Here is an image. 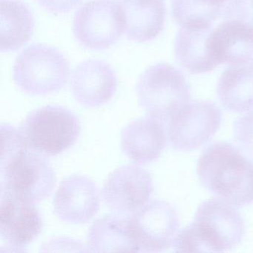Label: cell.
<instances>
[{
	"label": "cell",
	"instance_id": "cell-1",
	"mask_svg": "<svg viewBox=\"0 0 253 253\" xmlns=\"http://www.w3.org/2000/svg\"><path fill=\"white\" fill-rule=\"evenodd\" d=\"M197 173L217 199L235 207L253 202V161L233 145L209 146L198 160Z\"/></svg>",
	"mask_w": 253,
	"mask_h": 253
},
{
	"label": "cell",
	"instance_id": "cell-2",
	"mask_svg": "<svg viewBox=\"0 0 253 253\" xmlns=\"http://www.w3.org/2000/svg\"><path fill=\"white\" fill-rule=\"evenodd\" d=\"M244 235L245 224L239 211L214 198L200 204L193 222L177 232L171 248L181 253H220L235 248Z\"/></svg>",
	"mask_w": 253,
	"mask_h": 253
},
{
	"label": "cell",
	"instance_id": "cell-3",
	"mask_svg": "<svg viewBox=\"0 0 253 253\" xmlns=\"http://www.w3.org/2000/svg\"><path fill=\"white\" fill-rule=\"evenodd\" d=\"M138 103L149 118L169 122L190 101V90L184 75L167 63L148 68L136 85Z\"/></svg>",
	"mask_w": 253,
	"mask_h": 253
},
{
	"label": "cell",
	"instance_id": "cell-4",
	"mask_svg": "<svg viewBox=\"0 0 253 253\" xmlns=\"http://www.w3.org/2000/svg\"><path fill=\"white\" fill-rule=\"evenodd\" d=\"M1 192L30 202L48 198L56 184L55 171L45 155L29 145L1 158Z\"/></svg>",
	"mask_w": 253,
	"mask_h": 253
},
{
	"label": "cell",
	"instance_id": "cell-5",
	"mask_svg": "<svg viewBox=\"0 0 253 253\" xmlns=\"http://www.w3.org/2000/svg\"><path fill=\"white\" fill-rule=\"evenodd\" d=\"M69 64L64 54L44 44H33L23 50L14 66V81L23 92L48 95L67 83Z\"/></svg>",
	"mask_w": 253,
	"mask_h": 253
},
{
	"label": "cell",
	"instance_id": "cell-6",
	"mask_svg": "<svg viewBox=\"0 0 253 253\" xmlns=\"http://www.w3.org/2000/svg\"><path fill=\"white\" fill-rule=\"evenodd\" d=\"M28 144L37 152L55 156L70 149L79 138L81 121L73 112L58 106L35 109L21 125Z\"/></svg>",
	"mask_w": 253,
	"mask_h": 253
},
{
	"label": "cell",
	"instance_id": "cell-7",
	"mask_svg": "<svg viewBox=\"0 0 253 253\" xmlns=\"http://www.w3.org/2000/svg\"><path fill=\"white\" fill-rule=\"evenodd\" d=\"M126 18L121 2L90 0L75 14L73 32L84 48L103 50L115 43L126 31Z\"/></svg>",
	"mask_w": 253,
	"mask_h": 253
},
{
	"label": "cell",
	"instance_id": "cell-8",
	"mask_svg": "<svg viewBox=\"0 0 253 253\" xmlns=\"http://www.w3.org/2000/svg\"><path fill=\"white\" fill-rule=\"evenodd\" d=\"M221 121V110L212 102H192L170 120L169 138L177 150H195L212 138L218 131Z\"/></svg>",
	"mask_w": 253,
	"mask_h": 253
},
{
	"label": "cell",
	"instance_id": "cell-9",
	"mask_svg": "<svg viewBox=\"0 0 253 253\" xmlns=\"http://www.w3.org/2000/svg\"><path fill=\"white\" fill-rule=\"evenodd\" d=\"M129 219L139 252H162L172 247L179 220L171 204L154 200L130 214Z\"/></svg>",
	"mask_w": 253,
	"mask_h": 253
},
{
	"label": "cell",
	"instance_id": "cell-10",
	"mask_svg": "<svg viewBox=\"0 0 253 253\" xmlns=\"http://www.w3.org/2000/svg\"><path fill=\"white\" fill-rule=\"evenodd\" d=\"M154 190L152 176L136 165H124L112 171L103 185L105 204L116 214L130 215L149 201Z\"/></svg>",
	"mask_w": 253,
	"mask_h": 253
},
{
	"label": "cell",
	"instance_id": "cell-11",
	"mask_svg": "<svg viewBox=\"0 0 253 253\" xmlns=\"http://www.w3.org/2000/svg\"><path fill=\"white\" fill-rule=\"evenodd\" d=\"M100 191L85 176L73 174L62 180L54 196L56 215L64 222L83 224L89 222L100 209Z\"/></svg>",
	"mask_w": 253,
	"mask_h": 253
},
{
	"label": "cell",
	"instance_id": "cell-12",
	"mask_svg": "<svg viewBox=\"0 0 253 253\" xmlns=\"http://www.w3.org/2000/svg\"><path fill=\"white\" fill-rule=\"evenodd\" d=\"M42 229V217L34 203L1 192L0 234L4 241L21 248L33 242Z\"/></svg>",
	"mask_w": 253,
	"mask_h": 253
},
{
	"label": "cell",
	"instance_id": "cell-13",
	"mask_svg": "<svg viewBox=\"0 0 253 253\" xmlns=\"http://www.w3.org/2000/svg\"><path fill=\"white\" fill-rule=\"evenodd\" d=\"M118 79L112 66L100 60L78 65L72 72L71 89L75 100L85 107H98L112 100Z\"/></svg>",
	"mask_w": 253,
	"mask_h": 253
},
{
	"label": "cell",
	"instance_id": "cell-14",
	"mask_svg": "<svg viewBox=\"0 0 253 253\" xmlns=\"http://www.w3.org/2000/svg\"><path fill=\"white\" fill-rule=\"evenodd\" d=\"M167 140L162 123L152 118L134 120L121 131L123 152L136 164H149L158 159Z\"/></svg>",
	"mask_w": 253,
	"mask_h": 253
},
{
	"label": "cell",
	"instance_id": "cell-15",
	"mask_svg": "<svg viewBox=\"0 0 253 253\" xmlns=\"http://www.w3.org/2000/svg\"><path fill=\"white\" fill-rule=\"evenodd\" d=\"M210 43L219 65L253 60V27L239 20H224L211 31Z\"/></svg>",
	"mask_w": 253,
	"mask_h": 253
},
{
	"label": "cell",
	"instance_id": "cell-16",
	"mask_svg": "<svg viewBox=\"0 0 253 253\" xmlns=\"http://www.w3.org/2000/svg\"><path fill=\"white\" fill-rule=\"evenodd\" d=\"M211 26L182 27L176 37L174 57L177 63L192 74L214 70L218 63L210 43Z\"/></svg>",
	"mask_w": 253,
	"mask_h": 253
},
{
	"label": "cell",
	"instance_id": "cell-17",
	"mask_svg": "<svg viewBox=\"0 0 253 253\" xmlns=\"http://www.w3.org/2000/svg\"><path fill=\"white\" fill-rule=\"evenodd\" d=\"M88 250L95 253L139 252L129 215L108 214L93 223L87 236Z\"/></svg>",
	"mask_w": 253,
	"mask_h": 253
},
{
	"label": "cell",
	"instance_id": "cell-18",
	"mask_svg": "<svg viewBox=\"0 0 253 253\" xmlns=\"http://www.w3.org/2000/svg\"><path fill=\"white\" fill-rule=\"evenodd\" d=\"M126 18V35L136 42L152 41L164 27V0H121Z\"/></svg>",
	"mask_w": 253,
	"mask_h": 253
},
{
	"label": "cell",
	"instance_id": "cell-19",
	"mask_svg": "<svg viewBox=\"0 0 253 253\" xmlns=\"http://www.w3.org/2000/svg\"><path fill=\"white\" fill-rule=\"evenodd\" d=\"M217 95L223 106L234 112L253 109V59L231 65L222 74Z\"/></svg>",
	"mask_w": 253,
	"mask_h": 253
},
{
	"label": "cell",
	"instance_id": "cell-20",
	"mask_svg": "<svg viewBox=\"0 0 253 253\" xmlns=\"http://www.w3.org/2000/svg\"><path fill=\"white\" fill-rule=\"evenodd\" d=\"M1 51H16L33 35L35 20L29 7L22 0H0Z\"/></svg>",
	"mask_w": 253,
	"mask_h": 253
},
{
	"label": "cell",
	"instance_id": "cell-21",
	"mask_svg": "<svg viewBox=\"0 0 253 253\" xmlns=\"http://www.w3.org/2000/svg\"><path fill=\"white\" fill-rule=\"evenodd\" d=\"M222 8L206 0H172L171 13L181 27H209L221 15Z\"/></svg>",
	"mask_w": 253,
	"mask_h": 253
},
{
	"label": "cell",
	"instance_id": "cell-22",
	"mask_svg": "<svg viewBox=\"0 0 253 253\" xmlns=\"http://www.w3.org/2000/svg\"><path fill=\"white\" fill-rule=\"evenodd\" d=\"M234 137L238 149L253 161V109L235 121Z\"/></svg>",
	"mask_w": 253,
	"mask_h": 253
},
{
	"label": "cell",
	"instance_id": "cell-23",
	"mask_svg": "<svg viewBox=\"0 0 253 253\" xmlns=\"http://www.w3.org/2000/svg\"><path fill=\"white\" fill-rule=\"evenodd\" d=\"M221 15L223 20H239L253 27V0H228Z\"/></svg>",
	"mask_w": 253,
	"mask_h": 253
},
{
	"label": "cell",
	"instance_id": "cell-24",
	"mask_svg": "<svg viewBox=\"0 0 253 253\" xmlns=\"http://www.w3.org/2000/svg\"><path fill=\"white\" fill-rule=\"evenodd\" d=\"M37 2L48 12L54 14L69 13L81 0H36Z\"/></svg>",
	"mask_w": 253,
	"mask_h": 253
},
{
	"label": "cell",
	"instance_id": "cell-25",
	"mask_svg": "<svg viewBox=\"0 0 253 253\" xmlns=\"http://www.w3.org/2000/svg\"><path fill=\"white\" fill-rule=\"evenodd\" d=\"M206 1L210 2V3L212 4V5H215V6L223 8V5L227 2L228 0H206Z\"/></svg>",
	"mask_w": 253,
	"mask_h": 253
}]
</instances>
